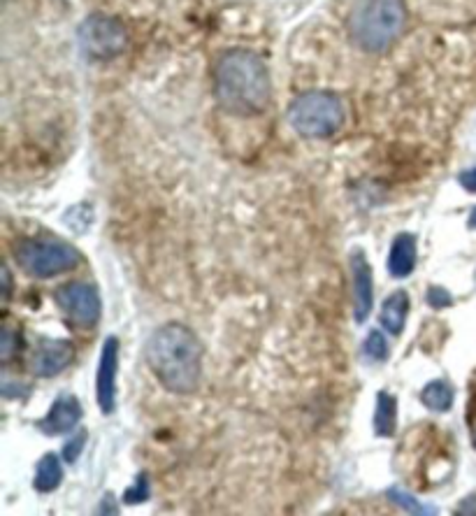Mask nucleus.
Returning <instances> with one entry per match:
<instances>
[{
    "instance_id": "obj_1",
    "label": "nucleus",
    "mask_w": 476,
    "mask_h": 516,
    "mask_svg": "<svg viewBox=\"0 0 476 516\" xmlns=\"http://www.w3.org/2000/svg\"><path fill=\"white\" fill-rule=\"evenodd\" d=\"M203 344L184 324H165L147 344V363L163 389L186 396L198 389L203 377Z\"/></svg>"
},
{
    "instance_id": "obj_2",
    "label": "nucleus",
    "mask_w": 476,
    "mask_h": 516,
    "mask_svg": "<svg viewBox=\"0 0 476 516\" xmlns=\"http://www.w3.org/2000/svg\"><path fill=\"white\" fill-rule=\"evenodd\" d=\"M214 96L226 112L251 117L270 103V75L249 49H230L214 66Z\"/></svg>"
},
{
    "instance_id": "obj_3",
    "label": "nucleus",
    "mask_w": 476,
    "mask_h": 516,
    "mask_svg": "<svg viewBox=\"0 0 476 516\" xmlns=\"http://www.w3.org/2000/svg\"><path fill=\"white\" fill-rule=\"evenodd\" d=\"M405 19L402 0H356L349 17L351 38L365 52L379 54L398 40Z\"/></svg>"
},
{
    "instance_id": "obj_4",
    "label": "nucleus",
    "mask_w": 476,
    "mask_h": 516,
    "mask_svg": "<svg viewBox=\"0 0 476 516\" xmlns=\"http://www.w3.org/2000/svg\"><path fill=\"white\" fill-rule=\"evenodd\" d=\"M288 121L305 138H328L344 124V105L333 93L309 91L291 105Z\"/></svg>"
},
{
    "instance_id": "obj_5",
    "label": "nucleus",
    "mask_w": 476,
    "mask_h": 516,
    "mask_svg": "<svg viewBox=\"0 0 476 516\" xmlns=\"http://www.w3.org/2000/svg\"><path fill=\"white\" fill-rule=\"evenodd\" d=\"M14 258L21 265V270L35 279H49L63 272L75 270L82 256L75 247L63 245V242H45L24 238L14 245Z\"/></svg>"
},
{
    "instance_id": "obj_6",
    "label": "nucleus",
    "mask_w": 476,
    "mask_h": 516,
    "mask_svg": "<svg viewBox=\"0 0 476 516\" xmlns=\"http://www.w3.org/2000/svg\"><path fill=\"white\" fill-rule=\"evenodd\" d=\"M126 42L128 35L124 24L119 19L107 17V14H93L79 26V45L91 59H114L124 52Z\"/></svg>"
},
{
    "instance_id": "obj_7",
    "label": "nucleus",
    "mask_w": 476,
    "mask_h": 516,
    "mask_svg": "<svg viewBox=\"0 0 476 516\" xmlns=\"http://www.w3.org/2000/svg\"><path fill=\"white\" fill-rule=\"evenodd\" d=\"M54 298L61 310L66 312L75 324L84 328L96 326V321L100 317V296L96 286L84 282H70L59 286Z\"/></svg>"
},
{
    "instance_id": "obj_8",
    "label": "nucleus",
    "mask_w": 476,
    "mask_h": 516,
    "mask_svg": "<svg viewBox=\"0 0 476 516\" xmlns=\"http://www.w3.org/2000/svg\"><path fill=\"white\" fill-rule=\"evenodd\" d=\"M117 370H119V340L107 338L100 354L96 396L98 405L105 414H112L117 407Z\"/></svg>"
},
{
    "instance_id": "obj_9",
    "label": "nucleus",
    "mask_w": 476,
    "mask_h": 516,
    "mask_svg": "<svg viewBox=\"0 0 476 516\" xmlns=\"http://www.w3.org/2000/svg\"><path fill=\"white\" fill-rule=\"evenodd\" d=\"M72 361H75V347H72V342L42 338L38 344H35L31 370L38 377H54L66 368H70Z\"/></svg>"
},
{
    "instance_id": "obj_10",
    "label": "nucleus",
    "mask_w": 476,
    "mask_h": 516,
    "mask_svg": "<svg viewBox=\"0 0 476 516\" xmlns=\"http://www.w3.org/2000/svg\"><path fill=\"white\" fill-rule=\"evenodd\" d=\"M351 279H353V317H356L358 324L370 317L372 312V300H374V289H372V268L367 263L363 249H356L351 254Z\"/></svg>"
},
{
    "instance_id": "obj_11",
    "label": "nucleus",
    "mask_w": 476,
    "mask_h": 516,
    "mask_svg": "<svg viewBox=\"0 0 476 516\" xmlns=\"http://www.w3.org/2000/svg\"><path fill=\"white\" fill-rule=\"evenodd\" d=\"M82 403L75 396H68V393H63L54 400L52 410L47 412V417L38 421V428L40 433H45L49 437L54 435H66L70 430H75V426L79 424V419H82Z\"/></svg>"
},
{
    "instance_id": "obj_12",
    "label": "nucleus",
    "mask_w": 476,
    "mask_h": 516,
    "mask_svg": "<svg viewBox=\"0 0 476 516\" xmlns=\"http://www.w3.org/2000/svg\"><path fill=\"white\" fill-rule=\"evenodd\" d=\"M416 265V238L409 233H402L393 240L391 254H388V272L393 277H409Z\"/></svg>"
},
{
    "instance_id": "obj_13",
    "label": "nucleus",
    "mask_w": 476,
    "mask_h": 516,
    "mask_svg": "<svg viewBox=\"0 0 476 516\" xmlns=\"http://www.w3.org/2000/svg\"><path fill=\"white\" fill-rule=\"evenodd\" d=\"M409 312V296L405 291H395L386 298L384 307H381V326L391 335H400L405 328Z\"/></svg>"
},
{
    "instance_id": "obj_14",
    "label": "nucleus",
    "mask_w": 476,
    "mask_h": 516,
    "mask_svg": "<svg viewBox=\"0 0 476 516\" xmlns=\"http://www.w3.org/2000/svg\"><path fill=\"white\" fill-rule=\"evenodd\" d=\"M398 428V400L391 393L381 391L377 396V410H374V433L379 437H391Z\"/></svg>"
},
{
    "instance_id": "obj_15",
    "label": "nucleus",
    "mask_w": 476,
    "mask_h": 516,
    "mask_svg": "<svg viewBox=\"0 0 476 516\" xmlns=\"http://www.w3.org/2000/svg\"><path fill=\"white\" fill-rule=\"evenodd\" d=\"M61 479H63V468H61V461L56 458V454L42 456L38 463V470H35V479H33L35 489H38L40 493H49L61 484Z\"/></svg>"
},
{
    "instance_id": "obj_16",
    "label": "nucleus",
    "mask_w": 476,
    "mask_h": 516,
    "mask_svg": "<svg viewBox=\"0 0 476 516\" xmlns=\"http://www.w3.org/2000/svg\"><path fill=\"white\" fill-rule=\"evenodd\" d=\"M453 398H456V393H453V386L449 382H444V379H435V382H430L421 391L423 405L432 412L451 410Z\"/></svg>"
},
{
    "instance_id": "obj_17",
    "label": "nucleus",
    "mask_w": 476,
    "mask_h": 516,
    "mask_svg": "<svg viewBox=\"0 0 476 516\" xmlns=\"http://www.w3.org/2000/svg\"><path fill=\"white\" fill-rule=\"evenodd\" d=\"M21 349V333L19 328H14L10 324L3 326V331H0V356H3V361H12V356L17 354Z\"/></svg>"
},
{
    "instance_id": "obj_18",
    "label": "nucleus",
    "mask_w": 476,
    "mask_h": 516,
    "mask_svg": "<svg viewBox=\"0 0 476 516\" xmlns=\"http://www.w3.org/2000/svg\"><path fill=\"white\" fill-rule=\"evenodd\" d=\"M388 500H391V503H395L398 507H402L405 512H411V514H432V510L423 507L414 496H409V493L402 491V489L388 491Z\"/></svg>"
},
{
    "instance_id": "obj_19",
    "label": "nucleus",
    "mask_w": 476,
    "mask_h": 516,
    "mask_svg": "<svg viewBox=\"0 0 476 516\" xmlns=\"http://www.w3.org/2000/svg\"><path fill=\"white\" fill-rule=\"evenodd\" d=\"M365 354L374 361H386L388 358V342L379 331H372L365 340Z\"/></svg>"
},
{
    "instance_id": "obj_20",
    "label": "nucleus",
    "mask_w": 476,
    "mask_h": 516,
    "mask_svg": "<svg viewBox=\"0 0 476 516\" xmlns=\"http://www.w3.org/2000/svg\"><path fill=\"white\" fill-rule=\"evenodd\" d=\"M147 498H149V479L144 477V475H140V477H137V482L131 486V489L126 491L124 503L126 505H140Z\"/></svg>"
},
{
    "instance_id": "obj_21",
    "label": "nucleus",
    "mask_w": 476,
    "mask_h": 516,
    "mask_svg": "<svg viewBox=\"0 0 476 516\" xmlns=\"http://www.w3.org/2000/svg\"><path fill=\"white\" fill-rule=\"evenodd\" d=\"M86 444V430H79L75 435V440H70L66 447H63V458H66L68 463H75L79 456H82V449Z\"/></svg>"
},
{
    "instance_id": "obj_22",
    "label": "nucleus",
    "mask_w": 476,
    "mask_h": 516,
    "mask_svg": "<svg viewBox=\"0 0 476 516\" xmlns=\"http://www.w3.org/2000/svg\"><path fill=\"white\" fill-rule=\"evenodd\" d=\"M428 303L435 307V310H442V307H449L453 303V298L449 291L442 289V286H432L428 291Z\"/></svg>"
},
{
    "instance_id": "obj_23",
    "label": "nucleus",
    "mask_w": 476,
    "mask_h": 516,
    "mask_svg": "<svg viewBox=\"0 0 476 516\" xmlns=\"http://www.w3.org/2000/svg\"><path fill=\"white\" fill-rule=\"evenodd\" d=\"M31 391V386L28 384H12L10 379H3V396L5 398H17V396H24V393Z\"/></svg>"
},
{
    "instance_id": "obj_24",
    "label": "nucleus",
    "mask_w": 476,
    "mask_h": 516,
    "mask_svg": "<svg viewBox=\"0 0 476 516\" xmlns=\"http://www.w3.org/2000/svg\"><path fill=\"white\" fill-rule=\"evenodd\" d=\"M460 184L465 186V191L476 193V168H472V170H465L463 175H460Z\"/></svg>"
},
{
    "instance_id": "obj_25",
    "label": "nucleus",
    "mask_w": 476,
    "mask_h": 516,
    "mask_svg": "<svg viewBox=\"0 0 476 516\" xmlns=\"http://www.w3.org/2000/svg\"><path fill=\"white\" fill-rule=\"evenodd\" d=\"M458 514H465V516H476V493L474 496H467L463 503L458 505Z\"/></svg>"
},
{
    "instance_id": "obj_26",
    "label": "nucleus",
    "mask_w": 476,
    "mask_h": 516,
    "mask_svg": "<svg viewBox=\"0 0 476 516\" xmlns=\"http://www.w3.org/2000/svg\"><path fill=\"white\" fill-rule=\"evenodd\" d=\"M10 291H12V277H10V268L3 265V303L7 305V300H10Z\"/></svg>"
},
{
    "instance_id": "obj_27",
    "label": "nucleus",
    "mask_w": 476,
    "mask_h": 516,
    "mask_svg": "<svg viewBox=\"0 0 476 516\" xmlns=\"http://www.w3.org/2000/svg\"><path fill=\"white\" fill-rule=\"evenodd\" d=\"M470 433H472V442L476 447V407H472V414H470Z\"/></svg>"
},
{
    "instance_id": "obj_28",
    "label": "nucleus",
    "mask_w": 476,
    "mask_h": 516,
    "mask_svg": "<svg viewBox=\"0 0 476 516\" xmlns=\"http://www.w3.org/2000/svg\"><path fill=\"white\" fill-rule=\"evenodd\" d=\"M470 226H472V228H476V210L472 212V217H470Z\"/></svg>"
}]
</instances>
